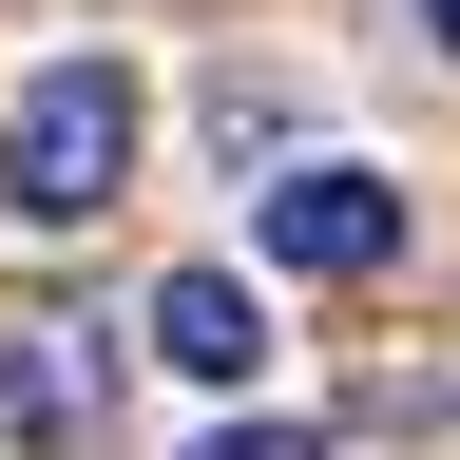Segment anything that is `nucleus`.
Here are the masks:
<instances>
[{"instance_id":"obj_3","label":"nucleus","mask_w":460,"mask_h":460,"mask_svg":"<svg viewBox=\"0 0 460 460\" xmlns=\"http://www.w3.org/2000/svg\"><path fill=\"white\" fill-rule=\"evenodd\" d=\"M135 326H154V365H192V384H250V365H269V307H250V269H172Z\"/></svg>"},{"instance_id":"obj_2","label":"nucleus","mask_w":460,"mask_h":460,"mask_svg":"<svg viewBox=\"0 0 460 460\" xmlns=\"http://www.w3.org/2000/svg\"><path fill=\"white\" fill-rule=\"evenodd\" d=\"M250 250H269V269H307V288H365V269H402V172H365V154L269 172V192H250Z\"/></svg>"},{"instance_id":"obj_5","label":"nucleus","mask_w":460,"mask_h":460,"mask_svg":"<svg viewBox=\"0 0 460 460\" xmlns=\"http://www.w3.org/2000/svg\"><path fill=\"white\" fill-rule=\"evenodd\" d=\"M192 460H326V422H211Z\"/></svg>"},{"instance_id":"obj_1","label":"nucleus","mask_w":460,"mask_h":460,"mask_svg":"<svg viewBox=\"0 0 460 460\" xmlns=\"http://www.w3.org/2000/svg\"><path fill=\"white\" fill-rule=\"evenodd\" d=\"M135 135H154L135 58H39L20 115H0V211L20 230H96L115 192H135Z\"/></svg>"},{"instance_id":"obj_4","label":"nucleus","mask_w":460,"mask_h":460,"mask_svg":"<svg viewBox=\"0 0 460 460\" xmlns=\"http://www.w3.org/2000/svg\"><path fill=\"white\" fill-rule=\"evenodd\" d=\"M96 422V345L77 326H0V441H77Z\"/></svg>"},{"instance_id":"obj_6","label":"nucleus","mask_w":460,"mask_h":460,"mask_svg":"<svg viewBox=\"0 0 460 460\" xmlns=\"http://www.w3.org/2000/svg\"><path fill=\"white\" fill-rule=\"evenodd\" d=\"M402 20H422V39H441V58H460V0H402Z\"/></svg>"}]
</instances>
